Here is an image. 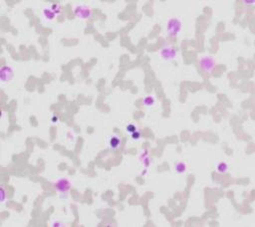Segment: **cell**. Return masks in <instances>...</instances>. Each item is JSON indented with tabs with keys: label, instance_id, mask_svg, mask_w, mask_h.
Returning a JSON list of instances; mask_svg holds the SVG:
<instances>
[{
	"label": "cell",
	"instance_id": "1",
	"mask_svg": "<svg viewBox=\"0 0 255 227\" xmlns=\"http://www.w3.org/2000/svg\"><path fill=\"white\" fill-rule=\"evenodd\" d=\"M181 29V23L179 19H176V18H172V19L168 20L167 31L168 32L170 36L172 37L177 36V34L179 33Z\"/></svg>",
	"mask_w": 255,
	"mask_h": 227
},
{
	"label": "cell",
	"instance_id": "2",
	"mask_svg": "<svg viewBox=\"0 0 255 227\" xmlns=\"http://www.w3.org/2000/svg\"><path fill=\"white\" fill-rule=\"evenodd\" d=\"M75 15L80 19H90L93 15V11L90 7L86 5H78L75 7Z\"/></svg>",
	"mask_w": 255,
	"mask_h": 227
},
{
	"label": "cell",
	"instance_id": "3",
	"mask_svg": "<svg viewBox=\"0 0 255 227\" xmlns=\"http://www.w3.org/2000/svg\"><path fill=\"white\" fill-rule=\"evenodd\" d=\"M200 68L204 72H211L214 69L216 62L211 56H206V57H202L199 61Z\"/></svg>",
	"mask_w": 255,
	"mask_h": 227
},
{
	"label": "cell",
	"instance_id": "4",
	"mask_svg": "<svg viewBox=\"0 0 255 227\" xmlns=\"http://www.w3.org/2000/svg\"><path fill=\"white\" fill-rule=\"evenodd\" d=\"M13 77H14V72L12 68L9 66H4L1 68V70H0V78H1V81L3 82V83L10 82L13 79Z\"/></svg>",
	"mask_w": 255,
	"mask_h": 227
},
{
	"label": "cell",
	"instance_id": "5",
	"mask_svg": "<svg viewBox=\"0 0 255 227\" xmlns=\"http://www.w3.org/2000/svg\"><path fill=\"white\" fill-rule=\"evenodd\" d=\"M55 188L61 193H66L71 188V182L66 178H61L55 182Z\"/></svg>",
	"mask_w": 255,
	"mask_h": 227
},
{
	"label": "cell",
	"instance_id": "6",
	"mask_svg": "<svg viewBox=\"0 0 255 227\" xmlns=\"http://www.w3.org/2000/svg\"><path fill=\"white\" fill-rule=\"evenodd\" d=\"M161 56L163 58L165 61H172L174 59V57L176 56V52L174 51V48L170 46L163 47L161 51Z\"/></svg>",
	"mask_w": 255,
	"mask_h": 227
},
{
	"label": "cell",
	"instance_id": "7",
	"mask_svg": "<svg viewBox=\"0 0 255 227\" xmlns=\"http://www.w3.org/2000/svg\"><path fill=\"white\" fill-rule=\"evenodd\" d=\"M122 140L121 135H112L111 139H110V146L112 149H117L118 147L121 146Z\"/></svg>",
	"mask_w": 255,
	"mask_h": 227
},
{
	"label": "cell",
	"instance_id": "8",
	"mask_svg": "<svg viewBox=\"0 0 255 227\" xmlns=\"http://www.w3.org/2000/svg\"><path fill=\"white\" fill-rule=\"evenodd\" d=\"M43 16L45 17L46 20L52 21V20L55 19L56 14L54 13V11L50 8V7H49V8H44L43 9Z\"/></svg>",
	"mask_w": 255,
	"mask_h": 227
},
{
	"label": "cell",
	"instance_id": "9",
	"mask_svg": "<svg viewBox=\"0 0 255 227\" xmlns=\"http://www.w3.org/2000/svg\"><path fill=\"white\" fill-rule=\"evenodd\" d=\"M217 172H219V174H225L226 171L228 170V165L226 162H220L217 165Z\"/></svg>",
	"mask_w": 255,
	"mask_h": 227
},
{
	"label": "cell",
	"instance_id": "10",
	"mask_svg": "<svg viewBox=\"0 0 255 227\" xmlns=\"http://www.w3.org/2000/svg\"><path fill=\"white\" fill-rule=\"evenodd\" d=\"M175 169H176L177 172L181 174V172H184L186 170V165L183 162H179L175 165Z\"/></svg>",
	"mask_w": 255,
	"mask_h": 227
},
{
	"label": "cell",
	"instance_id": "11",
	"mask_svg": "<svg viewBox=\"0 0 255 227\" xmlns=\"http://www.w3.org/2000/svg\"><path fill=\"white\" fill-rule=\"evenodd\" d=\"M144 104L146 105V106L148 107H151L153 106V105L154 104V97H146L144 99Z\"/></svg>",
	"mask_w": 255,
	"mask_h": 227
},
{
	"label": "cell",
	"instance_id": "12",
	"mask_svg": "<svg viewBox=\"0 0 255 227\" xmlns=\"http://www.w3.org/2000/svg\"><path fill=\"white\" fill-rule=\"evenodd\" d=\"M50 8L54 11V13H55L56 15H58V14H59V13L61 12V6H60V4H58V3H54V4H52Z\"/></svg>",
	"mask_w": 255,
	"mask_h": 227
},
{
	"label": "cell",
	"instance_id": "13",
	"mask_svg": "<svg viewBox=\"0 0 255 227\" xmlns=\"http://www.w3.org/2000/svg\"><path fill=\"white\" fill-rule=\"evenodd\" d=\"M126 130H127V132L129 133H135V131H137V127H135V125H129L127 126V128H126Z\"/></svg>",
	"mask_w": 255,
	"mask_h": 227
},
{
	"label": "cell",
	"instance_id": "14",
	"mask_svg": "<svg viewBox=\"0 0 255 227\" xmlns=\"http://www.w3.org/2000/svg\"><path fill=\"white\" fill-rule=\"evenodd\" d=\"M132 137L134 140H139L140 137H141V133L138 132V131H135V133H133V134H132Z\"/></svg>",
	"mask_w": 255,
	"mask_h": 227
},
{
	"label": "cell",
	"instance_id": "15",
	"mask_svg": "<svg viewBox=\"0 0 255 227\" xmlns=\"http://www.w3.org/2000/svg\"><path fill=\"white\" fill-rule=\"evenodd\" d=\"M1 192H2V198H1V200H2V202H4V199H5V189H4L3 186L1 187Z\"/></svg>",
	"mask_w": 255,
	"mask_h": 227
},
{
	"label": "cell",
	"instance_id": "16",
	"mask_svg": "<svg viewBox=\"0 0 255 227\" xmlns=\"http://www.w3.org/2000/svg\"><path fill=\"white\" fill-rule=\"evenodd\" d=\"M57 121H58V117H54V118L52 119V123L53 124L57 123Z\"/></svg>",
	"mask_w": 255,
	"mask_h": 227
},
{
	"label": "cell",
	"instance_id": "17",
	"mask_svg": "<svg viewBox=\"0 0 255 227\" xmlns=\"http://www.w3.org/2000/svg\"><path fill=\"white\" fill-rule=\"evenodd\" d=\"M53 226H62V225H61V223H58V222L56 223V222H55V223L53 224Z\"/></svg>",
	"mask_w": 255,
	"mask_h": 227
}]
</instances>
